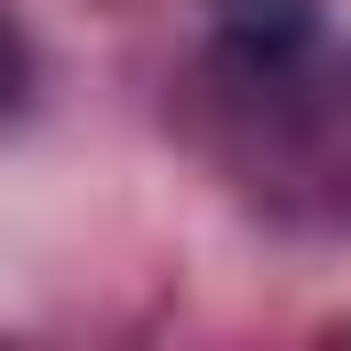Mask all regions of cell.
Segmentation results:
<instances>
[{
	"instance_id": "cell-1",
	"label": "cell",
	"mask_w": 351,
	"mask_h": 351,
	"mask_svg": "<svg viewBox=\"0 0 351 351\" xmlns=\"http://www.w3.org/2000/svg\"><path fill=\"white\" fill-rule=\"evenodd\" d=\"M0 99H11V33H0Z\"/></svg>"
}]
</instances>
